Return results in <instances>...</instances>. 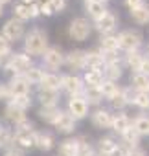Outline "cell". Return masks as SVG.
Here are the masks:
<instances>
[{
  "instance_id": "obj_1",
  "label": "cell",
  "mask_w": 149,
  "mask_h": 156,
  "mask_svg": "<svg viewBox=\"0 0 149 156\" xmlns=\"http://www.w3.org/2000/svg\"><path fill=\"white\" fill-rule=\"evenodd\" d=\"M24 50L28 55H41L48 50V35L42 30H31L26 35Z\"/></svg>"
},
{
  "instance_id": "obj_2",
  "label": "cell",
  "mask_w": 149,
  "mask_h": 156,
  "mask_svg": "<svg viewBox=\"0 0 149 156\" xmlns=\"http://www.w3.org/2000/svg\"><path fill=\"white\" fill-rule=\"evenodd\" d=\"M92 28H90V22L87 19H74L70 22V28H68V35L74 39V41H78V42H83L85 39H89Z\"/></svg>"
},
{
  "instance_id": "obj_3",
  "label": "cell",
  "mask_w": 149,
  "mask_h": 156,
  "mask_svg": "<svg viewBox=\"0 0 149 156\" xmlns=\"http://www.w3.org/2000/svg\"><path fill=\"white\" fill-rule=\"evenodd\" d=\"M118 48L120 50H125V51H133V50H138V46L142 44V35L138 31H133V30H125L122 31L118 37Z\"/></svg>"
},
{
  "instance_id": "obj_4",
  "label": "cell",
  "mask_w": 149,
  "mask_h": 156,
  "mask_svg": "<svg viewBox=\"0 0 149 156\" xmlns=\"http://www.w3.org/2000/svg\"><path fill=\"white\" fill-rule=\"evenodd\" d=\"M6 68L15 72V73H19V75H22L26 70L31 68V57L28 53H15V55H11V59L6 64Z\"/></svg>"
},
{
  "instance_id": "obj_5",
  "label": "cell",
  "mask_w": 149,
  "mask_h": 156,
  "mask_svg": "<svg viewBox=\"0 0 149 156\" xmlns=\"http://www.w3.org/2000/svg\"><path fill=\"white\" fill-rule=\"evenodd\" d=\"M68 114L74 119H83L89 114V103L81 96H72L68 101Z\"/></svg>"
},
{
  "instance_id": "obj_6",
  "label": "cell",
  "mask_w": 149,
  "mask_h": 156,
  "mask_svg": "<svg viewBox=\"0 0 149 156\" xmlns=\"http://www.w3.org/2000/svg\"><path fill=\"white\" fill-rule=\"evenodd\" d=\"M2 35L11 42V41H19L22 35H24V22L19 20V19H11L4 24V30H2Z\"/></svg>"
},
{
  "instance_id": "obj_7",
  "label": "cell",
  "mask_w": 149,
  "mask_h": 156,
  "mask_svg": "<svg viewBox=\"0 0 149 156\" xmlns=\"http://www.w3.org/2000/svg\"><path fill=\"white\" fill-rule=\"evenodd\" d=\"M35 130L33 129H17L13 134V141L22 147V149H31L35 147Z\"/></svg>"
},
{
  "instance_id": "obj_8",
  "label": "cell",
  "mask_w": 149,
  "mask_h": 156,
  "mask_svg": "<svg viewBox=\"0 0 149 156\" xmlns=\"http://www.w3.org/2000/svg\"><path fill=\"white\" fill-rule=\"evenodd\" d=\"M30 83H28V79L24 75H15L13 79L9 81V85H8V90H9V94H11V98H17V96H26V94H30Z\"/></svg>"
},
{
  "instance_id": "obj_9",
  "label": "cell",
  "mask_w": 149,
  "mask_h": 156,
  "mask_svg": "<svg viewBox=\"0 0 149 156\" xmlns=\"http://www.w3.org/2000/svg\"><path fill=\"white\" fill-rule=\"evenodd\" d=\"M61 88L66 90L70 96H79L83 92V81L78 75H64L61 77Z\"/></svg>"
},
{
  "instance_id": "obj_10",
  "label": "cell",
  "mask_w": 149,
  "mask_h": 156,
  "mask_svg": "<svg viewBox=\"0 0 149 156\" xmlns=\"http://www.w3.org/2000/svg\"><path fill=\"white\" fill-rule=\"evenodd\" d=\"M42 59H44V64H46L48 68H52V70L59 68V66L64 62V55H63V51H61L57 46H53V48H48V50L44 51Z\"/></svg>"
},
{
  "instance_id": "obj_11",
  "label": "cell",
  "mask_w": 149,
  "mask_h": 156,
  "mask_svg": "<svg viewBox=\"0 0 149 156\" xmlns=\"http://www.w3.org/2000/svg\"><path fill=\"white\" fill-rule=\"evenodd\" d=\"M116 24H118V19H116V15L111 13V11H107L100 20H96V28H98V31L103 33V35H109V33L116 28Z\"/></svg>"
},
{
  "instance_id": "obj_12",
  "label": "cell",
  "mask_w": 149,
  "mask_h": 156,
  "mask_svg": "<svg viewBox=\"0 0 149 156\" xmlns=\"http://www.w3.org/2000/svg\"><path fill=\"white\" fill-rule=\"evenodd\" d=\"M55 129L59 130V132H64V134H68V132H72L74 129H76V119H74L68 112H61L59 116H57V119H55Z\"/></svg>"
},
{
  "instance_id": "obj_13",
  "label": "cell",
  "mask_w": 149,
  "mask_h": 156,
  "mask_svg": "<svg viewBox=\"0 0 149 156\" xmlns=\"http://www.w3.org/2000/svg\"><path fill=\"white\" fill-rule=\"evenodd\" d=\"M85 57H87V51H83V50H74V51H70L66 55L64 62L72 70H81V68H85Z\"/></svg>"
},
{
  "instance_id": "obj_14",
  "label": "cell",
  "mask_w": 149,
  "mask_h": 156,
  "mask_svg": "<svg viewBox=\"0 0 149 156\" xmlns=\"http://www.w3.org/2000/svg\"><path fill=\"white\" fill-rule=\"evenodd\" d=\"M85 66L89 70H98V72H103L105 70V61L101 57V53L98 51H87V57H85Z\"/></svg>"
},
{
  "instance_id": "obj_15",
  "label": "cell",
  "mask_w": 149,
  "mask_h": 156,
  "mask_svg": "<svg viewBox=\"0 0 149 156\" xmlns=\"http://www.w3.org/2000/svg\"><path fill=\"white\" fill-rule=\"evenodd\" d=\"M92 123L98 127V129H109L112 125V114L109 110H96L92 114Z\"/></svg>"
},
{
  "instance_id": "obj_16",
  "label": "cell",
  "mask_w": 149,
  "mask_h": 156,
  "mask_svg": "<svg viewBox=\"0 0 149 156\" xmlns=\"http://www.w3.org/2000/svg\"><path fill=\"white\" fill-rule=\"evenodd\" d=\"M87 11H89V15L94 20H100L107 13V8H105L103 0H89V2H87Z\"/></svg>"
},
{
  "instance_id": "obj_17",
  "label": "cell",
  "mask_w": 149,
  "mask_h": 156,
  "mask_svg": "<svg viewBox=\"0 0 149 156\" xmlns=\"http://www.w3.org/2000/svg\"><path fill=\"white\" fill-rule=\"evenodd\" d=\"M6 118H8L11 123H15V125H20V123L26 121V114H24V110H22L20 107L13 105V103H9V105L6 107Z\"/></svg>"
},
{
  "instance_id": "obj_18",
  "label": "cell",
  "mask_w": 149,
  "mask_h": 156,
  "mask_svg": "<svg viewBox=\"0 0 149 156\" xmlns=\"http://www.w3.org/2000/svg\"><path fill=\"white\" fill-rule=\"evenodd\" d=\"M79 154V140H64L59 145V156H78Z\"/></svg>"
},
{
  "instance_id": "obj_19",
  "label": "cell",
  "mask_w": 149,
  "mask_h": 156,
  "mask_svg": "<svg viewBox=\"0 0 149 156\" xmlns=\"http://www.w3.org/2000/svg\"><path fill=\"white\" fill-rule=\"evenodd\" d=\"M39 85H41V90H55L57 92L61 87V77L55 73H44L42 81Z\"/></svg>"
},
{
  "instance_id": "obj_20",
  "label": "cell",
  "mask_w": 149,
  "mask_h": 156,
  "mask_svg": "<svg viewBox=\"0 0 149 156\" xmlns=\"http://www.w3.org/2000/svg\"><path fill=\"white\" fill-rule=\"evenodd\" d=\"M112 130L114 132H118V134H123L129 127H131V119L125 116V114H116L114 118H112Z\"/></svg>"
},
{
  "instance_id": "obj_21",
  "label": "cell",
  "mask_w": 149,
  "mask_h": 156,
  "mask_svg": "<svg viewBox=\"0 0 149 156\" xmlns=\"http://www.w3.org/2000/svg\"><path fill=\"white\" fill-rule=\"evenodd\" d=\"M53 138L50 136V134H46V132H37L35 134V147H39L41 151H50V149H53Z\"/></svg>"
},
{
  "instance_id": "obj_22",
  "label": "cell",
  "mask_w": 149,
  "mask_h": 156,
  "mask_svg": "<svg viewBox=\"0 0 149 156\" xmlns=\"http://www.w3.org/2000/svg\"><path fill=\"white\" fill-rule=\"evenodd\" d=\"M103 73H105V77H107V81H114V83H116L120 77H122V64H120V61L107 64L105 70H103Z\"/></svg>"
},
{
  "instance_id": "obj_23",
  "label": "cell",
  "mask_w": 149,
  "mask_h": 156,
  "mask_svg": "<svg viewBox=\"0 0 149 156\" xmlns=\"http://www.w3.org/2000/svg\"><path fill=\"white\" fill-rule=\"evenodd\" d=\"M61 114V110L57 108V105H53V107H41V110H39V116L46 121V123H55V119H57V116Z\"/></svg>"
},
{
  "instance_id": "obj_24",
  "label": "cell",
  "mask_w": 149,
  "mask_h": 156,
  "mask_svg": "<svg viewBox=\"0 0 149 156\" xmlns=\"http://www.w3.org/2000/svg\"><path fill=\"white\" fill-rule=\"evenodd\" d=\"M83 79H85L87 87H101V83L105 81L103 79V72H98V70H87Z\"/></svg>"
},
{
  "instance_id": "obj_25",
  "label": "cell",
  "mask_w": 149,
  "mask_h": 156,
  "mask_svg": "<svg viewBox=\"0 0 149 156\" xmlns=\"http://www.w3.org/2000/svg\"><path fill=\"white\" fill-rule=\"evenodd\" d=\"M83 99H85L87 103L98 105V103L103 99V94H101L100 87H87V88H85V96H83Z\"/></svg>"
},
{
  "instance_id": "obj_26",
  "label": "cell",
  "mask_w": 149,
  "mask_h": 156,
  "mask_svg": "<svg viewBox=\"0 0 149 156\" xmlns=\"http://www.w3.org/2000/svg\"><path fill=\"white\" fill-rule=\"evenodd\" d=\"M22 75L28 79L30 85H39V83L42 81V77H44V70H41V68H37V66H31V68L26 70Z\"/></svg>"
},
{
  "instance_id": "obj_27",
  "label": "cell",
  "mask_w": 149,
  "mask_h": 156,
  "mask_svg": "<svg viewBox=\"0 0 149 156\" xmlns=\"http://www.w3.org/2000/svg\"><path fill=\"white\" fill-rule=\"evenodd\" d=\"M133 88H136L138 92H149V77L136 72L133 75Z\"/></svg>"
},
{
  "instance_id": "obj_28",
  "label": "cell",
  "mask_w": 149,
  "mask_h": 156,
  "mask_svg": "<svg viewBox=\"0 0 149 156\" xmlns=\"http://www.w3.org/2000/svg\"><path fill=\"white\" fill-rule=\"evenodd\" d=\"M131 17H133V20H134L136 24H147V22H149V6L144 4L142 8L131 11Z\"/></svg>"
},
{
  "instance_id": "obj_29",
  "label": "cell",
  "mask_w": 149,
  "mask_h": 156,
  "mask_svg": "<svg viewBox=\"0 0 149 156\" xmlns=\"http://www.w3.org/2000/svg\"><path fill=\"white\" fill-rule=\"evenodd\" d=\"M39 99L42 107H53L57 105V92L55 90H39Z\"/></svg>"
},
{
  "instance_id": "obj_30",
  "label": "cell",
  "mask_w": 149,
  "mask_h": 156,
  "mask_svg": "<svg viewBox=\"0 0 149 156\" xmlns=\"http://www.w3.org/2000/svg\"><path fill=\"white\" fill-rule=\"evenodd\" d=\"M98 147H100V152H105V154H114V151L118 149V143L112 140V138H109V136H105V138H101L100 141H98Z\"/></svg>"
},
{
  "instance_id": "obj_31",
  "label": "cell",
  "mask_w": 149,
  "mask_h": 156,
  "mask_svg": "<svg viewBox=\"0 0 149 156\" xmlns=\"http://www.w3.org/2000/svg\"><path fill=\"white\" fill-rule=\"evenodd\" d=\"M122 136H123V141H125V145H129V147H133V149H134V147H138L140 134H138V130H136L133 125H131V127H129V129H127V130L122 134Z\"/></svg>"
},
{
  "instance_id": "obj_32",
  "label": "cell",
  "mask_w": 149,
  "mask_h": 156,
  "mask_svg": "<svg viewBox=\"0 0 149 156\" xmlns=\"http://www.w3.org/2000/svg\"><path fill=\"white\" fill-rule=\"evenodd\" d=\"M100 46H101V51H116L118 50V41H116L114 35L109 33V35H103L101 37Z\"/></svg>"
},
{
  "instance_id": "obj_33",
  "label": "cell",
  "mask_w": 149,
  "mask_h": 156,
  "mask_svg": "<svg viewBox=\"0 0 149 156\" xmlns=\"http://www.w3.org/2000/svg\"><path fill=\"white\" fill-rule=\"evenodd\" d=\"M100 90H101V94H103V98H107V99H111L118 90H120V87L114 83V81H103L101 83V87H100Z\"/></svg>"
},
{
  "instance_id": "obj_34",
  "label": "cell",
  "mask_w": 149,
  "mask_h": 156,
  "mask_svg": "<svg viewBox=\"0 0 149 156\" xmlns=\"http://www.w3.org/2000/svg\"><path fill=\"white\" fill-rule=\"evenodd\" d=\"M109 101H111V105H112L114 108H118V110H120V108H123V107L129 103V101H127V96H125V90H122V88H120V90H118L111 99H109Z\"/></svg>"
},
{
  "instance_id": "obj_35",
  "label": "cell",
  "mask_w": 149,
  "mask_h": 156,
  "mask_svg": "<svg viewBox=\"0 0 149 156\" xmlns=\"http://www.w3.org/2000/svg\"><path fill=\"white\" fill-rule=\"evenodd\" d=\"M133 127L138 130L140 136H147V134H149V118H145V116L136 118L134 123H133Z\"/></svg>"
},
{
  "instance_id": "obj_36",
  "label": "cell",
  "mask_w": 149,
  "mask_h": 156,
  "mask_svg": "<svg viewBox=\"0 0 149 156\" xmlns=\"http://www.w3.org/2000/svg\"><path fill=\"white\" fill-rule=\"evenodd\" d=\"M142 55L138 53V50H133V51H127V55H125V61H127V64L133 68V70H136L138 72V68H140V62H142Z\"/></svg>"
},
{
  "instance_id": "obj_37",
  "label": "cell",
  "mask_w": 149,
  "mask_h": 156,
  "mask_svg": "<svg viewBox=\"0 0 149 156\" xmlns=\"http://www.w3.org/2000/svg\"><path fill=\"white\" fill-rule=\"evenodd\" d=\"M13 13H15V19H19V20H28V19H31V15H30V6H26V4H17L15 8H13Z\"/></svg>"
},
{
  "instance_id": "obj_38",
  "label": "cell",
  "mask_w": 149,
  "mask_h": 156,
  "mask_svg": "<svg viewBox=\"0 0 149 156\" xmlns=\"http://www.w3.org/2000/svg\"><path fill=\"white\" fill-rule=\"evenodd\" d=\"M133 103L136 105V107H140V108H149V92H136L134 94V99H133Z\"/></svg>"
},
{
  "instance_id": "obj_39",
  "label": "cell",
  "mask_w": 149,
  "mask_h": 156,
  "mask_svg": "<svg viewBox=\"0 0 149 156\" xmlns=\"http://www.w3.org/2000/svg\"><path fill=\"white\" fill-rule=\"evenodd\" d=\"M9 53H11V42L4 35H0V61H2L4 57H8Z\"/></svg>"
},
{
  "instance_id": "obj_40",
  "label": "cell",
  "mask_w": 149,
  "mask_h": 156,
  "mask_svg": "<svg viewBox=\"0 0 149 156\" xmlns=\"http://www.w3.org/2000/svg\"><path fill=\"white\" fill-rule=\"evenodd\" d=\"M11 103H13V105H17V107H20L22 110H26V108L31 105V99H30V94H26V96H17V98H11Z\"/></svg>"
},
{
  "instance_id": "obj_41",
  "label": "cell",
  "mask_w": 149,
  "mask_h": 156,
  "mask_svg": "<svg viewBox=\"0 0 149 156\" xmlns=\"http://www.w3.org/2000/svg\"><path fill=\"white\" fill-rule=\"evenodd\" d=\"M78 156H96L94 154V151H92V147L87 143V140H79V154Z\"/></svg>"
},
{
  "instance_id": "obj_42",
  "label": "cell",
  "mask_w": 149,
  "mask_h": 156,
  "mask_svg": "<svg viewBox=\"0 0 149 156\" xmlns=\"http://www.w3.org/2000/svg\"><path fill=\"white\" fill-rule=\"evenodd\" d=\"M11 141H13V136H11V132L8 129L0 130V147H8Z\"/></svg>"
},
{
  "instance_id": "obj_43",
  "label": "cell",
  "mask_w": 149,
  "mask_h": 156,
  "mask_svg": "<svg viewBox=\"0 0 149 156\" xmlns=\"http://www.w3.org/2000/svg\"><path fill=\"white\" fill-rule=\"evenodd\" d=\"M131 152H133V147H129V145H118V149L114 151V154L112 156H131Z\"/></svg>"
},
{
  "instance_id": "obj_44",
  "label": "cell",
  "mask_w": 149,
  "mask_h": 156,
  "mask_svg": "<svg viewBox=\"0 0 149 156\" xmlns=\"http://www.w3.org/2000/svg\"><path fill=\"white\" fill-rule=\"evenodd\" d=\"M125 6L129 8V11H134L144 6V0H125Z\"/></svg>"
},
{
  "instance_id": "obj_45",
  "label": "cell",
  "mask_w": 149,
  "mask_h": 156,
  "mask_svg": "<svg viewBox=\"0 0 149 156\" xmlns=\"http://www.w3.org/2000/svg\"><path fill=\"white\" fill-rule=\"evenodd\" d=\"M52 2V8H53V13L55 11H63L64 6H66V0H50Z\"/></svg>"
},
{
  "instance_id": "obj_46",
  "label": "cell",
  "mask_w": 149,
  "mask_h": 156,
  "mask_svg": "<svg viewBox=\"0 0 149 156\" xmlns=\"http://www.w3.org/2000/svg\"><path fill=\"white\" fill-rule=\"evenodd\" d=\"M138 73H144V75L149 77V59H142L140 68H138Z\"/></svg>"
},
{
  "instance_id": "obj_47",
  "label": "cell",
  "mask_w": 149,
  "mask_h": 156,
  "mask_svg": "<svg viewBox=\"0 0 149 156\" xmlns=\"http://www.w3.org/2000/svg\"><path fill=\"white\" fill-rule=\"evenodd\" d=\"M30 15H31V19H35V17L41 15V11H39V4H31V6H30Z\"/></svg>"
},
{
  "instance_id": "obj_48",
  "label": "cell",
  "mask_w": 149,
  "mask_h": 156,
  "mask_svg": "<svg viewBox=\"0 0 149 156\" xmlns=\"http://www.w3.org/2000/svg\"><path fill=\"white\" fill-rule=\"evenodd\" d=\"M6 98H11V94H9V90H8V87L0 85V99H6Z\"/></svg>"
},
{
  "instance_id": "obj_49",
  "label": "cell",
  "mask_w": 149,
  "mask_h": 156,
  "mask_svg": "<svg viewBox=\"0 0 149 156\" xmlns=\"http://www.w3.org/2000/svg\"><path fill=\"white\" fill-rule=\"evenodd\" d=\"M131 156H147V152H145L144 149H138V147H134V149H133V152H131Z\"/></svg>"
},
{
  "instance_id": "obj_50",
  "label": "cell",
  "mask_w": 149,
  "mask_h": 156,
  "mask_svg": "<svg viewBox=\"0 0 149 156\" xmlns=\"http://www.w3.org/2000/svg\"><path fill=\"white\" fill-rule=\"evenodd\" d=\"M6 156H24V154H22V151H19V149H9V151L6 152Z\"/></svg>"
},
{
  "instance_id": "obj_51",
  "label": "cell",
  "mask_w": 149,
  "mask_h": 156,
  "mask_svg": "<svg viewBox=\"0 0 149 156\" xmlns=\"http://www.w3.org/2000/svg\"><path fill=\"white\" fill-rule=\"evenodd\" d=\"M22 4H26V6H31V4H35V0H22Z\"/></svg>"
},
{
  "instance_id": "obj_52",
  "label": "cell",
  "mask_w": 149,
  "mask_h": 156,
  "mask_svg": "<svg viewBox=\"0 0 149 156\" xmlns=\"http://www.w3.org/2000/svg\"><path fill=\"white\" fill-rule=\"evenodd\" d=\"M9 0H0V6H4V4H8Z\"/></svg>"
},
{
  "instance_id": "obj_53",
  "label": "cell",
  "mask_w": 149,
  "mask_h": 156,
  "mask_svg": "<svg viewBox=\"0 0 149 156\" xmlns=\"http://www.w3.org/2000/svg\"><path fill=\"white\" fill-rule=\"evenodd\" d=\"M96 156H111V154H105V152H98Z\"/></svg>"
},
{
  "instance_id": "obj_54",
  "label": "cell",
  "mask_w": 149,
  "mask_h": 156,
  "mask_svg": "<svg viewBox=\"0 0 149 156\" xmlns=\"http://www.w3.org/2000/svg\"><path fill=\"white\" fill-rule=\"evenodd\" d=\"M2 13H4V11H2V6H0V17H2Z\"/></svg>"
},
{
  "instance_id": "obj_55",
  "label": "cell",
  "mask_w": 149,
  "mask_h": 156,
  "mask_svg": "<svg viewBox=\"0 0 149 156\" xmlns=\"http://www.w3.org/2000/svg\"><path fill=\"white\" fill-rule=\"evenodd\" d=\"M147 53H149V42H147Z\"/></svg>"
},
{
  "instance_id": "obj_56",
  "label": "cell",
  "mask_w": 149,
  "mask_h": 156,
  "mask_svg": "<svg viewBox=\"0 0 149 156\" xmlns=\"http://www.w3.org/2000/svg\"><path fill=\"white\" fill-rule=\"evenodd\" d=\"M2 129H4V127H2V125H0V130H2Z\"/></svg>"
},
{
  "instance_id": "obj_57",
  "label": "cell",
  "mask_w": 149,
  "mask_h": 156,
  "mask_svg": "<svg viewBox=\"0 0 149 156\" xmlns=\"http://www.w3.org/2000/svg\"><path fill=\"white\" fill-rule=\"evenodd\" d=\"M87 2H89V0H87Z\"/></svg>"
}]
</instances>
